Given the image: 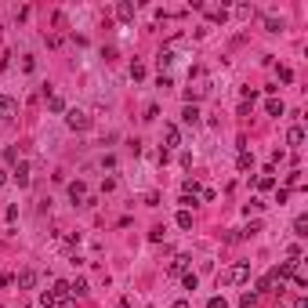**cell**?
<instances>
[{
	"mask_svg": "<svg viewBox=\"0 0 308 308\" xmlns=\"http://www.w3.org/2000/svg\"><path fill=\"white\" fill-rule=\"evenodd\" d=\"M240 305H243V308H254V305H258V294H254V290H246V294L240 297Z\"/></svg>",
	"mask_w": 308,
	"mask_h": 308,
	"instance_id": "22",
	"label": "cell"
},
{
	"mask_svg": "<svg viewBox=\"0 0 308 308\" xmlns=\"http://www.w3.org/2000/svg\"><path fill=\"white\" fill-rule=\"evenodd\" d=\"M178 228H192V214L189 211H178Z\"/></svg>",
	"mask_w": 308,
	"mask_h": 308,
	"instance_id": "23",
	"label": "cell"
},
{
	"mask_svg": "<svg viewBox=\"0 0 308 308\" xmlns=\"http://www.w3.org/2000/svg\"><path fill=\"white\" fill-rule=\"evenodd\" d=\"M51 305H58L55 294H51V290H44V294H40V308H51Z\"/></svg>",
	"mask_w": 308,
	"mask_h": 308,
	"instance_id": "25",
	"label": "cell"
},
{
	"mask_svg": "<svg viewBox=\"0 0 308 308\" xmlns=\"http://www.w3.org/2000/svg\"><path fill=\"white\" fill-rule=\"evenodd\" d=\"M185 265H189V258H174V261H171V268H167V276H181V272H185Z\"/></svg>",
	"mask_w": 308,
	"mask_h": 308,
	"instance_id": "16",
	"label": "cell"
},
{
	"mask_svg": "<svg viewBox=\"0 0 308 308\" xmlns=\"http://www.w3.org/2000/svg\"><path fill=\"white\" fill-rule=\"evenodd\" d=\"M181 189H185V196H189V199H192V196H199V192H203V189H199V181H192V178L185 181Z\"/></svg>",
	"mask_w": 308,
	"mask_h": 308,
	"instance_id": "20",
	"label": "cell"
},
{
	"mask_svg": "<svg viewBox=\"0 0 308 308\" xmlns=\"http://www.w3.org/2000/svg\"><path fill=\"white\" fill-rule=\"evenodd\" d=\"M48 109H51V113H65V98H58V95H48Z\"/></svg>",
	"mask_w": 308,
	"mask_h": 308,
	"instance_id": "15",
	"label": "cell"
},
{
	"mask_svg": "<svg viewBox=\"0 0 308 308\" xmlns=\"http://www.w3.org/2000/svg\"><path fill=\"white\" fill-rule=\"evenodd\" d=\"M171 308H189V301H185V297H181V301H174Z\"/></svg>",
	"mask_w": 308,
	"mask_h": 308,
	"instance_id": "35",
	"label": "cell"
},
{
	"mask_svg": "<svg viewBox=\"0 0 308 308\" xmlns=\"http://www.w3.org/2000/svg\"><path fill=\"white\" fill-rule=\"evenodd\" d=\"M279 80H283V83H290V80H294V69L283 65V69H279Z\"/></svg>",
	"mask_w": 308,
	"mask_h": 308,
	"instance_id": "28",
	"label": "cell"
},
{
	"mask_svg": "<svg viewBox=\"0 0 308 308\" xmlns=\"http://www.w3.org/2000/svg\"><path fill=\"white\" fill-rule=\"evenodd\" d=\"M181 283H185V290H196L199 287V276L196 272H181Z\"/></svg>",
	"mask_w": 308,
	"mask_h": 308,
	"instance_id": "17",
	"label": "cell"
},
{
	"mask_svg": "<svg viewBox=\"0 0 308 308\" xmlns=\"http://www.w3.org/2000/svg\"><path fill=\"white\" fill-rule=\"evenodd\" d=\"M15 113H18V105H15V98H7V95H0V116L4 120H11Z\"/></svg>",
	"mask_w": 308,
	"mask_h": 308,
	"instance_id": "7",
	"label": "cell"
},
{
	"mask_svg": "<svg viewBox=\"0 0 308 308\" xmlns=\"http://www.w3.org/2000/svg\"><path fill=\"white\" fill-rule=\"evenodd\" d=\"M116 18L120 22H134V4H130V0H120L116 4Z\"/></svg>",
	"mask_w": 308,
	"mask_h": 308,
	"instance_id": "6",
	"label": "cell"
},
{
	"mask_svg": "<svg viewBox=\"0 0 308 308\" xmlns=\"http://www.w3.org/2000/svg\"><path fill=\"white\" fill-rule=\"evenodd\" d=\"M236 167H240V171H250V167H254V152H240V156H236Z\"/></svg>",
	"mask_w": 308,
	"mask_h": 308,
	"instance_id": "13",
	"label": "cell"
},
{
	"mask_svg": "<svg viewBox=\"0 0 308 308\" xmlns=\"http://www.w3.org/2000/svg\"><path fill=\"white\" fill-rule=\"evenodd\" d=\"M4 160H7V163H18V149H15V145H7V149H4Z\"/></svg>",
	"mask_w": 308,
	"mask_h": 308,
	"instance_id": "26",
	"label": "cell"
},
{
	"mask_svg": "<svg viewBox=\"0 0 308 308\" xmlns=\"http://www.w3.org/2000/svg\"><path fill=\"white\" fill-rule=\"evenodd\" d=\"M174 145H181V130L174 123H167L163 127V149H174Z\"/></svg>",
	"mask_w": 308,
	"mask_h": 308,
	"instance_id": "3",
	"label": "cell"
},
{
	"mask_svg": "<svg viewBox=\"0 0 308 308\" xmlns=\"http://www.w3.org/2000/svg\"><path fill=\"white\" fill-rule=\"evenodd\" d=\"M65 123H69V130H87L91 127V116L83 109H65Z\"/></svg>",
	"mask_w": 308,
	"mask_h": 308,
	"instance_id": "2",
	"label": "cell"
},
{
	"mask_svg": "<svg viewBox=\"0 0 308 308\" xmlns=\"http://www.w3.org/2000/svg\"><path fill=\"white\" fill-rule=\"evenodd\" d=\"M181 120L189 123V127H192V123H199V105H185V109H181Z\"/></svg>",
	"mask_w": 308,
	"mask_h": 308,
	"instance_id": "12",
	"label": "cell"
},
{
	"mask_svg": "<svg viewBox=\"0 0 308 308\" xmlns=\"http://www.w3.org/2000/svg\"><path fill=\"white\" fill-rule=\"evenodd\" d=\"M51 294H55V301H62V297H69V283H65V279H55Z\"/></svg>",
	"mask_w": 308,
	"mask_h": 308,
	"instance_id": "14",
	"label": "cell"
},
{
	"mask_svg": "<svg viewBox=\"0 0 308 308\" xmlns=\"http://www.w3.org/2000/svg\"><path fill=\"white\" fill-rule=\"evenodd\" d=\"M294 236H301V240L308 236V218H297L294 221Z\"/></svg>",
	"mask_w": 308,
	"mask_h": 308,
	"instance_id": "21",
	"label": "cell"
},
{
	"mask_svg": "<svg viewBox=\"0 0 308 308\" xmlns=\"http://www.w3.org/2000/svg\"><path fill=\"white\" fill-rule=\"evenodd\" d=\"M33 287H36V272H33V268L18 272V290H33Z\"/></svg>",
	"mask_w": 308,
	"mask_h": 308,
	"instance_id": "9",
	"label": "cell"
},
{
	"mask_svg": "<svg viewBox=\"0 0 308 308\" xmlns=\"http://www.w3.org/2000/svg\"><path fill=\"white\" fill-rule=\"evenodd\" d=\"M22 69H26V73H33V69H36V62H33V55H26V58H22Z\"/></svg>",
	"mask_w": 308,
	"mask_h": 308,
	"instance_id": "31",
	"label": "cell"
},
{
	"mask_svg": "<svg viewBox=\"0 0 308 308\" xmlns=\"http://www.w3.org/2000/svg\"><path fill=\"white\" fill-rule=\"evenodd\" d=\"M228 18V11H225V7H221V11H211V22H225Z\"/></svg>",
	"mask_w": 308,
	"mask_h": 308,
	"instance_id": "32",
	"label": "cell"
},
{
	"mask_svg": "<svg viewBox=\"0 0 308 308\" xmlns=\"http://www.w3.org/2000/svg\"><path fill=\"white\" fill-rule=\"evenodd\" d=\"M287 145H290V149H301V145H305V130L301 127H290L287 130Z\"/></svg>",
	"mask_w": 308,
	"mask_h": 308,
	"instance_id": "8",
	"label": "cell"
},
{
	"mask_svg": "<svg viewBox=\"0 0 308 308\" xmlns=\"http://www.w3.org/2000/svg\"><path fill=\"white\" fill-rule=\"evenodd\" d=\"M130 80H145V65H142V62H130Z\"/></svg>",
	"mask_w": 308,
	"mask_h": 308,
	"instance_id": "19",
	"label": "cell"
},
{
	"mask_svg": "<svg viewBox=\"0 0 308 308\" xmlns=\"http://www.w3.org/2000/svg\"><path fill=\"white\" fill-rule=\"evenodd\" d=\"M69 294H73V297H83V294H87V279H83V276H76V279L69 283Z\"/></svg>",
	"mask_w": 308,
	"mask_h": 308,
	"instance_id": "11",
	"label": "cell"
},
{
	"mask_svg": "<svg viewBox=\"0 0 308 308\" xmlns=\"http://www.w3.org/2000/svg\"><path fill=\"white\" fill-rule=\"evenodd\" d=\"M265 29H268V33H279V29H283V22H276V18H265Z\"/></svg>",
	"mask_w": 308,
	"mask_h": 308,
	"instance_id": "27",
	"label": "cell"
},
{
	"mask_svg": "<svg viewBox=\"0 0 308 308\" xmlns=\"http://www.w3.org/2000/svg\"><path fill=\"white\" fill-rule=\"evenodd\" d=\"M294 185H301V171H290V174H287V192L294 189Z\"/></svg>",
	"mask_w": 308,
	"mask_h": 308,
	"instance_id": "24",
	"label": "cell"
},
{
	"mask_svg": "<svg viewBox=\"0 0 308 308\" xmlns=\"http://www.w3.org/2000/svg\"><path fill=\"white\" fill-rule=\"evenodd\" d=\"M207 308H228V305H225V297H211V301H207Z\"/></svg>",
	"mask_w": 308,
	"mask_h": 308,
	"instance_id": "33",
	"label": "cell"
},
{
	"mask_svg": "<svg viewBox=\"0 0 308 308\" xmlns=\"http://www.w3.org/2000/svg\"><path fill=\"white\" fill-rule=\"evenodd\" d=\"M246 279H250V261H240V265H232L228 272L218 276L221 287H236V283H246Z\"/></svg>",
	"mask_w": 308,
	"mask_h": 308,
	"instance_id": "1",
	"label": "cell"
},
{
	"mask_svg": "<svg viewBox=\"0 0 308 308\" xmlns=\"http://www.w3.org/2000/svg\"><path fill=\"white\" fill-rule=\"evenodd\" d=\"M149 240H152V243H160V240H163V225H156V228H152V232H149Z\"/></svg>",
	"mask_w": 308,
	"mask_h": 308,
	"instance_id": "30",
	"label": "cell"
},
{
	"mask_svg": "<svg viewBox=\"0 0 308 308\" xmlns=\"http://www.w3.org/2000/svg\"><path fill=\"white\" fill-rule=\"evenodd\" d=\"M258 189H261V192L276 189V178H272V171H268V174H261V178H258Z\"/></svg>",
	"mask_w": 308,
	"mask_h": 308,
	"instance_id": "18",
	"label": "cell"
},
{
	"mask_svg": "<svg viewBox=\"0 0 308 308\" xmlns=\"http://www.w3.org/2000/svg\"><path fill=\"white\" fill-rule=\"evenodd\" d=\"M69 199H73V203H87V185L83 181H69Z\"/></svg>",
	"mask_w": 308,
	"mask_h": 308,
	"instance_id": "5",
	"label": "cell"
},
{
	"mask_svg": "<svg viewBox=\"0 0 308 308\" xmlns=\"http://www.w3.org/2000/svg\"><path fill=\"white\" fill-rule=\"evenodd\" d=\"M58 308H76V297H73V294H69V297H62Z\"/></svg>",
	"mask_w": 308,
	"mask_h": 308,
	"instance_id": "34",
	"label": "cell"
},
{
	"mask_svg": "<svg viewBox=\"0 0 308 308\" xmlns=\"http://www.w3.org/2000/svg\"><path fill=\"white\" fill-rule=\"evenodd\" d=\"M11 178L18 181V189H26V185H29V163H26V160H18V163H15Z\"/></svg>",
	"mask_w": 308,
	"mask_h": 308,
	"instance_id": "4",
	"label": "cell"
},
{
	"mask_svg": "<svg viewBox=\"0 0 308 308\" xmlns=\"http://www.w3.org/2000/svg\"><path fill=\"white\" fill-rule=\"evenodd\" d=\"M287 199H290V192H287V189H276V203L283 207V203H287Z\"/></svg>",
	"mask_w": 308,
	"mask_h": 308,
	"instance_id": "29",
	"label": "cell"
},
{
	"mask_svg": "<svg viewBox=\"0 0 308 308\" xmlns=\"http://www.w3.org/2000/svg\"><path fill=\"white\" fill-rule=\"evenodd\" d=\"M4 181H7V171H0V185H4Z\"/></svg>",
	"mask_w": 308,
	"mask_h": 308,
	"instance_id": "36",
	"label": "cell"
},
{
	"mask_svg": "<svg viewBox=\"0 0 308 308\" xmlns=\"http://www.w3.org/2000/svg\"><path fill=\"white\" fill-rule=\"evenodd\" d=\"M265 113H268V116H283V113H287V105H283L279 98H268V102H265Z\"/></svg>",
	"mask_w": 308,
	"mask_h": 308,
	"instance_id": "10",
	"label": "cell"
}]
</instances>
